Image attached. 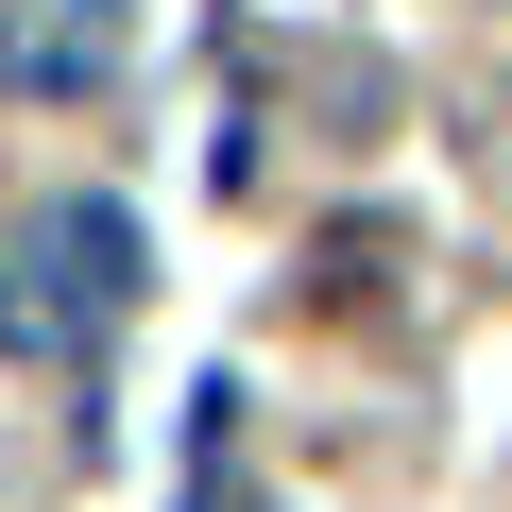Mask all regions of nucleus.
<instances>
[{
  "label": "nucleus",
  "instance_id": "1",
  "mask_svg": "<svg viewBox=\"0 0 512 512\" xmlns=\"http://www.w3.org/2000/svg\"><path fill=\"white\" fill-rule=\"evenodd\" d=\"M120 69V0H0V103H86Z\"/></svg>",
  "mask_w": 512,
  "mask_h": 512
},
{
  "label": "nucleus",
  "instance_id": "2",
  "mask_svg": "<svg viewBox=\"0 0 512 512\" xmlns=\"http://www.w3.org/2000/svg\"><path fill=\"white\" fill-rule=\"evenodd\" d=\"M35 256H52V291H69L86 325L137 308V222H120V205H35Z\"/></svg>",
  "mask_w": 512,
  "mask_h": 512
},
{
  "label": "nucleus",
  "instance_id": "4",
  "mask_svg": "<svg viewBox=\"0 0 512 512\" xmlns=\"http://www.w3.org/2000/svg\"><path fill=\"white\" fill-rule=\"evenodd\" d=\"M188 512H256V495H239V461H205V478H188Z\"/></svg>",
  "mask_w": 512,
  "mask_h": 512
},
{
  "label": "nucleus",
  "instance_id": "3",
  "mask_svg": "<svg viewBox=\"0 0 512 512\" xmlns=\"http://www.w3.org/2000/svg\"><path fill=\"white\" fill-rule=\"evenodd\" d=\"M86 342H103V325L52 291V256H35V239H0V359H86Z\"/></svg>",
  "mask_w": 512,
  "mask_h": 512
}]
</instances>
